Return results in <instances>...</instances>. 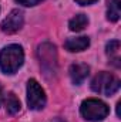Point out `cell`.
Instances as JSON below:
<instances>
[{
	"instance_id": "obj_1",
	"label": "cell",
	"mask_w": 121,
	"mask_h": 122,
	"mask_svg": "<svg viewBox=\"0 0 121 122\" xmlns=\"http://www.w3.org/2000/svg\"><path fill=\"white\" fill-rule=\"evenodd\" d=\"M24 61V51L19 44H10L0 51V70L4 74H14Z\"/></svg>"
},
{
	"instance_id": "obj_2",
	"label": "cell",
	"mask_w": 121,
	"mask_h": 122,
	"mask_svg": "<svg viewBox=\"0 0 121 122\" xmlns=\"http://www.w3.org/2000/svg\"><path fill=\"white\" fill-rule=\"evenodd\" d=\"M120 80L114 75V74H110V72H98L93 81H91V90L97 94H101V95H105V97H111L114 95L116 92L120 90Z\"/></svg>"
},
{
	"instance_id": "obj_3",
	"label": "cell",
	"mask_w": 121,
	"mask_h": 122,
	"mask_svg": "<svg viewBox=\"0 0 121 122\" xmlns=\"http://www.w3.org/2000/svg\"><path fill=\"white\" fill-rule=\"evenodd\" d=\"M80 112L84 117V119L98 122L107 118V115L110 114V108H108V105L105 102H103L100 99L88 98V99H84L81 102Z\"/></svg>"
},
{
	"instance_id": "obj_4",
	"label": "cell",
	"mask_w": 121,
	"mask_h": 122,
	"mask_svg": "<svg viewBox=\"0 0 121 122\" xmlns=\"http://www.w3.org/2000/svg\"><path fill=\"white\" fill-rule=\"evenodd\" d=\"M27 105L33 111H40L46 105V92L36 80L27 82Z\"/></svg>"
},
{
	"instance_id": "obj_5",
	"label": "cell",
	"mask_w": 121,
	"mask_h": 122,
	"mask_svg": "<svg viewBox=\"0 0 121 122\" xmlns=\"http://www.w3.org/2000/svg\"><path fill=\"white\" fill-rule=\"evenodd\" d=\"M38 60L41 68H44L46 71L51 72L56 71L57 67V53H56V47L50 43H44L38 47Z\"/></svg>"
},
{
	"instance_id": "obj_6",
	"label": "cell",
	"mask_w": 121,
	"mask_h": 122,
	"mask_svg": "<svg viewBox=\"0 0 121 122\" xmlns=\"http://www.w3.org/2000/svg\"><path fill=\"white\" fill-rule=\"evenodd\" d=\"M23 23H24L23 11L19 10V9H14L1 21L0 29H1L3 33H6V34H14V33H17V31L23 27Z\"/></svg>"
},
{
	"instance_id": "obj_7",
	"label": "cell",
	"mask_w": 121,
	"mask_h": 122,
	"mask_svg": "<svg viewBox=\"0 0 121 122\" xmlns=\"http://www.w3.org/2000/svg\"><path fill=\"white\" fill-rule=\"evenodd\" d=\"M68 74H70V78L73 81V84L76 85H80L90 74V67L87 64H83V62H77V64H73L68 70Z\"/></svg>"
},
{
	"instance_id": "obj_8",
	"label": "cell",
	"mask_w": 121,
	"mask_h": 122,
	"mask_svg": "<svg viewBox=\"0 0 121 122\" xmlns=\"http://www.w3.org/2000/svg\"><path fill=\"white\" fill-rule=\"evenodd\" d=\"M90 46V38L86 36L81 37H71L64 43L66 50H68L70 53H78V51H84L87 47Z\"/></svg>"
},
{
	"instance_id": "obj_9",
	"label": "cell",
	"mask_w": 121,
	"mask_h": 122,
	"mask_svg": "<svg viewBox=\"0 0 121 122\" xmlns=\"http://www.w3.org/2000/svg\"><path fill=\"white\" fill-rule=\"evenodd\" d=\"M105 53H107V57L110 62L114 65V67H120L121 65V57H120V41L118 40H113L110 43H107V47H105Z\"/></svg>"
},
{
	"instance_id": "obj_10",
	"label": "cell",
	"mask_w": 121,
	"mask_h": 122,
	"mask_svg": "<svg viewBox=\"0 0 121 122\" xmlns=\"http://www.w3.org/2000/svg\"><path fill=\"white\" fill-rule=\"evenodd\" d=\"M4 107H6V112L9 115H16L20 111V101L13 92H9L4 98Z\"/></svg>"
},
{
	"instance_id": "obj_11",
	"label": "cell",
	"mask_w": 121,
	"mask_h": 122,
	"mask_svg": "<svg viewBox=\"0 0 121 122\" xmlns=\"http://www.w3.org/2000/svg\"><path fill=\"white\" fill-rule=\"evenodd\" d=\"M88 26V19L86 14H77L68 21V27L71 31H83Z\"/></svg>"
},
{
	"instance_id": "obj_12",
	"label": "cell",
	"mask_w": 121,
	"mask_h": 122,
	"mask_svg": "<svg viewBox=\"0 0 121 122\" xmlns=\"http://www.w3.org/2000/svg\"><path fill=\"white\" fill-rule=\"evenodd\" d=\"M107 19L110 21L120 19V0H107Z\"/></svg>"
},
{
	"instance_id": "obj_13",
	"label": "cell",
	"mask_w": 121,
	"mask_h": 122,
	"mask_svg": "<svg viewBox=\"0 0 121 122\" xmlns=\"http://www.w3.org/2000/svg\"><path fill=\"white\" fill-rule=\"evenodd\" d=\"M19 4H23V6H36V4H38V3H41L43 0H16Z\"/></svg>"
},
{
	"instance_id": "obj_14",
	"label": "cell",
	"mask_w": 121,
	"mask_h": 122,
	"mask_svg": "<svg viewBox=\"0 0 121 122\" xmlns=\"http://www.w3.org/2000/svg\"><path fill=\"white\" fill-rule=\"evenodd\" d=\"M77 4H80V6H90V4H94L95 1H98V0H74Z\"/></svg>"
},
{
	"instance_id": "obj_15",
	"label": "cell",
	"mask_w": 121,
	"mask_h": 122,
	"mask_svg": "<svg viewBox=\"0 0 121 122\" xmlns=\"http://www.w3.org/2000/svg\"><path fill=\"white\" fill-rule=\"evenodd\" d=\"M1 99H3V90H1V85H0V102H1Z\"/></svg>"
},
{
	"instance_id": "obj_16",
	"label": "cell",
	"mask_w": 121,
	"mask_h": 122,
	"mask_svg": "<svg viewBox=\"0 0 121 122\" xmlns=\"http://www.w3.org/2000/svg\"><path fill=\"white\" fill-rule=\"evenodd\" d=\"M54 122H64L63 119H60V118H57V119H54Z\"/></svg>"
}]
</instances>
